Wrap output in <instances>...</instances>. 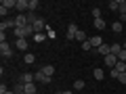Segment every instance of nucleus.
Segmentation results:
<instances>
[{
  "instance_id": "c756f323",
  "label": "nucleus",
  "mask_w": 126,
  "mask_h": 94,
  "mask_svg": "<svg viewBox=\"0 0 126 94\" xmlns=\"http://www.w3.org/2000/svg\"><path fill=\"white\" fill-rule=\"evenodd\" d=\"M109 75H111V77H116V80H118V77H120V73H118L116 69H111V73H109Z\"/></svg>"
},
{
  "instance_id": "dca6fc26",
  "label": "nucleus",
  "mask_w": 126,
  "mask_h": 94,
  "mask_svg": "<svg viewBox=\"0 0 126 94\" xmlns=\"http://www.w3.org/2000/svg\"><path fill=\"white\" fill-rule=\"evenodd\" d=\"M107 9L109 11H118V9H120V0H111V2L107 4Z\"/></svg>"
},
{
  "instance_id": "20e7f679",
  "label": "nucleus",
  "mask_w": 126,
  "mask_h": 94,
  "mask_svg": "<svg viewBox=\"0 0 126 94\" xmlns=\"http://www.w3.org/2000/svg\"><path fill=\"white\" fill-rule=\"evenodd\" d=\"M78 31H80V29H78V25H76V23H72V25L67 27V40H76V34H78Z\"/></svg>"
},
{
  "instance_id": "4be33fe9",
  "label": "nucleus",
  "mask_w": 126,
  "mask_h": 94,
  "mask_svg": "<svg viewBox=\"0 0 126 94\" xmlns=\"http://www.w3.org/2000/svg\"><path fill=\"white\" fill-rule=\"evenodd\" d=\"M76 40H80V42H86V34H84V31H78V34H76Z\"/></svg>"
},
{
  "instance_id": "2eb2a0df",
  "label": "nucleus",
  "mask_w": 126,
  "mask_h": 94,
  "mask_svg": "<svg viewBox=\"0 0 126 94\" xmlns=\"http://www.w3.org/2000/svg\"><path fill=\"white\" fill-rule=\"evenodd\" d=\"M94 29H105V21H103V19H94Z\"/></svg>"
},
{
  "instance_id": "9b49d317",
  "label": "nucleus",
  "mask_w": 126,
  "mask_h": 94,
  "mask_svg": "<svg viewBox=\"0 0 126 94\" xmlns=\"http://www.w3.org/2000/svg\"><path fill=\"white\" fill-rule=\"evenodd\" d=\"M0 6H4L6 11L9 9H17V0H2V4Z\"/></svg>"
},
{
  "instance_id": "f03ea898",
  "label": "nucleus",
  "mask_w": 126,
  "mask_h": 94,
  "mask_svg": "<svg viewBox=\"0 0 126 94\" xmlns=\"http://www.w3.org/2000/svg\"><path fill=\"white\" fill-rule=\"evenodd\" d=\"M34 75H36V82H38V84H50V80H53V77L44 75V73H42V71H36V73H34Z\"/></svg>"
},
{
  "instance_id": "0eeeda50",
  "label": "nucleus",
  "mask_w": 126,
  "mask_h": 94,
  "mask_svg": "<svg viewBox=\"0 0 126 94\" xmlns=\"http://www.w3.org/2000/svg\"><path fill=\"white\" fill-rule=\"evenodd\" d=\"M9 27H13V29H15V19H4V21L0 23V31L9 29Z\"/></svg>"
},
{
  "instance_id": "423d86ee",
  "label": "nucleus",
  "mask_w": 126,
  "mask_h": 94,
  "mask_svg": "<svg viewBox=\"0 0 126 94\" xmlns=\"http://www.w3.org/2000/svg\"><path fill=\"white\" fill-rule=\"evenodd\" d=\"M90 46H93V50H97L99 46H103V38H101V36H94V38H90Z\"/></svg>"
},
{
  "instance_id": "393cba45",
  "label": "nucleus",
  "mask_w": 126,
  "mask_h": 94,
  "mask_svg": "<svg viewBox=\"0 0 126 94\" xmlns=\"http://www.w3.org/2000/svg\"><path fill=\"white\" fill-rule=\"evenodd\" d=\"M93 17L94 19H101V9H99V6H94V9H93Z\"/></svg>"
},
{
  "instance_id": "a878e982",
  "label": "nucleus",
  "mask_w": 126,
  "mask_h": 94,
  "mask_svg": "<svg viewBox=\"0 0 126 94\" xmlns=\"http://www.w3.org/2000/svg\"><path fill=\"white\" fill-rule=\"evenodd\" d=\"M46 36H48V40H55V29H50V27H46Z\"/></svg>"
},
{
  "instance_id": "b1692460",
  "label": "nucleus",
  "mask_w": 126,
  "mask_h": 94,
  "mask_svg": "<svg viewBox=\"0 0 126 94\" xmlns=\"http://www.w3.org/2000/svg\"><path fill=\"white\" fill-rule=\"evenodd\" d=\"M120 15H126V0H120Z\"/></svg>"
},
{
  "instance_id": "cd10ccee",
  "label": "nucleus",
  "mask_w": 126,
  "mask_h": 94,
  "mask_svg": "<svg viewBox=\"0 0 126 94\" xmlns=\"http://www.w3.org/2000/svg\"><path fill=\"white\" fill-rule=\"evenodd\" d=\"M82 50H93V46H90V40L82 42Z\"/></svg>"
},
{
  "instance_id": "2f4dec72",
  "label": "nucleus",
  "mask_w": 126,
  "mask_h": 94,
  "mask_svg": "<svg viewBox=\"0 0 126 94\" xmlns=\"http://www.w3.org/2000/svg\"><path fill=\"white\" fill-rule=\"evenodd\" d=\"M122 48H124V50H126V42H124V46H122Z\"/></svg>"
},
{
  "instance_id": "412c9836",
  "label": "nucleus",
  "mask_w": 126,
  "mask_h": 94,
  "mask_svg": "<svg viewBox=\"0 0 126 94\" xmlns=\"http://www.w3.org/2000/svg\"><path fill=\"white\" fill-rule=\"evenodd\" d=\"M120 52H122V46L120 44H111V54H116V57H118Z\"/></svg>"
},
{
  "instance_id": "9d476101",
  "label": "nucleus",
  "mask_w": 126,
  "mask_h": 94,
  "mask_svg": "<svg viewBox=\"0 0 126 94\" xmlns=\"http://www.w3.org/2000/svg\"><path fill=\"white\" fill-rule=\"evenodd\" d=\"M23 88H25V94H38L36 82H34V84H25V86H23Z\"/></svg>"
},
{
  "instance_id": "a211bd4d",
  "label": "nucleus",
  "mask_w": 126,
  "mask_h": 94,
  "mask_svg": "<svg viewBox=\"0 0 126 94\" xmlns=\"http://www.w3.org/2000/svg\"><path fill=\"white\" fill-rule=\"evenodd\" d=\"M25 17H27V23H30V25H34V23L38 21V17H36V13H27Z\"/></svg>"
},
{
  "instance_id": "c85d7f7f",
  "label": "nucleus",
  "mask_w": 126,
  "mask_h": 94,
  "mask_svg": "<svg viewBox=\"0 0 126 94\" xmlns=\"http://www.w3.org/2000/svg\"><path fill=\"white\" fill-rule=\"evenodd\" d=\"M118 82H120L122 86H126V73H120V77H118Z\"/></svg>"
},
{
  "instance_id": "39448f33",
  "label": "nucleus",
  "mask_w": 126,
  "mask_h": 94,
  "mask_svg": "<svg viewBox=\"0 0 126 94\" xmlns=\"http://www.w3.org/2000/svg\"><path fill=\"white\" fill-rule=\"evenodd\" d=\"M15 48L25 52V50H27V40H25V38H19V40H15Z\"/></svg>"
},
{
  "instance_id": "1a4fd4ad",
  "label": "nucleus",
  "mask_w": 126,
  "mask_h": 94,
  "mask_svg": "<svg viewBox=\"0 0 126 94\" xmlns=\"http://www.w3.org/2000/svg\"><path fill=\"white\" fill-rule=\"evenodd\" d=\"M40 71L44 73V75H48V77H53V75H55V65H44V67H42Z\"/></svg>"
},
{
  "instance_id": "aec40b11",
  "label": "nucleus",
  "mask_w": 126,
  "mask_h": 94,
  "mask_svg": "<svg viewBox=\"0 0 126 94\" xmlns=\"http://www.w3.org/2000/svg\"><path fill=\"white\" fill-rule=\"evenodd\" d=\"M23 59H25V63H27V65H32V63L36 61V57H34L32 52H25V57H23Z\"/></svg>"
},
{
  "instance_id": "4468645a",
  "label": "nucleus",
  "mask_w": 126,
  "mask_h": 94,
  "mask_svg": "<svg viewBox=\"0 0 126 94\" xmlns=\"http://www.w3.org/2000/svg\"><path fill=\"white\" fill-rule=\"evenodd\" d=\"M111 31H113V34H120V31H122V21L111 23Z\"/></svg>"
},
{
  "instance_id": "f257e3e1",
  "label": "nucleus",
  "mask_w": 126,
  "mask_h": 94,
  "mask_svg": "<svg viewBox=\"0 0 126 94\" xmlns=\"http://www.w3.org/2000/svg\"><path fill=\"white\" fill-rule=\"evenodd\" d=\"M0 54H2L4 59L13 57V48H11V44H9V42H0Z\"/></svg>"
},
{
  "instance_id": "5701e85b",
  "label": "nucleus",
  "mask_w": 126,
  "mask_h": 94,
  "mask_svg": "<svg viewBox=\"0 0 126 94\" xmlns=\"http://www.w3.org/2000/svg\"><path fill=\"white\" fill-rule=\"evenodd\" d=\"M82 88H84V82H82V80H76V82H74V90H82Z\"/></svg>"
},
{
  "instance_id": "473e14b6",
  "label": "nucleus",
  "mask_w": 126,
  "mask_h": 94,
  "mask_svg": "<svg viewBox=\"0 0 126 94\" xmlns=\"http://www.w3.org/2000/svg\"><path fill=\"white\" fill-rule=\"evenodd\" d=\"M55 94H63V92H55Z\"/></svg>"
},
{
  "instance_id": "6e6552de",
  "label": "nucleus",
  "mask_w": 126,
  "mask_h": 94,
  "mask_svg": "<svg viewBox=\"0 0 126 94\" xmlns=\"http://www.w3.org/2000/svg\"><path fill=\"white\" fill-rule=\"evenodd\" d=\"M97 52H99V54H103V57L111 54V44H103V46H99V48H97Z\"/></svg>"
},
{
  "instance_id": "bb28decb",
  "label": "nucleus",
  "mask_w": 126,
  "mask_h": 94,
  "mask_svg": "<svg viewBox=\"0 0 126 94\" xmlns=\"http://www.w3.org/2000/svg\"><path fill=\"white\" fill-rule=\"evenodd\" d=\"M0 94H15L13 90H9V88H4V84L0 86Z\"/></svg>"
},
{
  "instance_id": "ddd939ff",
  "label": "nucleus",
  "mask_w": 126,
  "mask_h": 94,
  "mask_svg": "<svg viewBox=\"0 0 126 94\" xmlns=\"http://www.w3.org/2000/svg\"><path fill=\"white\" fill-rule=\"evenodd\" d=\"M113 69H116L118 73H126V63H122V61H118V65H116V67H113Z\"/></svg>"
},
{
  "instance_id": "6ab92c4d",
  "label": "nucleus",
  "mask_w": 126,
  "mask_h": 94,
  "mask_svg": "<svg viewBox=\"0 0 126 94\" xmlns=\"http://www.w3.org/2000/svg\"><path fill=\"white\" fill-rule=\"evenodd\" d=\"M38 6H40V2H38V0H30V13L38 11Z\"/></svg>"
},
{
  "instance_id": "f3484780",
  "label": "nucleus",
  "mask_w": 126,
  "mask_h": 94,
  "mask_svg": "<svg viewBox=\"0 0 126 94\" xmlns=\"http://www.w3.org/2000/svg\"><path fill=\"white\" fill-rule=\"evenodd\" d=\"M34 40H36L38 44H40V42H44V40H48V36H46V34H34Z\"/></svg>"
},
{
  "instance_id": "f8f14e48",
  "label": "nucleus",
  "mask_w": 126,
  "mask_h": 94,
  "mask_svg": "<svg viewBox=\"0 0 126 94\" xmlns=\"http://www.w3.org/2000/svg\"><path fill=\"white\" fill-rule=\"evenodd\" d=\"M93 75H94V80H103V77H105V71H103V69H101V67H97V69H94V71H93Z\"/></svg>"
},
{
  "instance_id": "7ed1b4c3",
  "label": "nucleus",
  "mask_w": 126,
  "mask_h": 94,
  "mask_svg": "<svg viewBox=\"0 0 126 94\" xmlns=\"http://www.w3.org/2000/svg\"><path fill=\"white\" fill-rule=\"evenodd\" d=\"M105 65H107L109 69H113L118 65V57L116 54H107V57H105Z\"/></svg>"
},
{
  "instance_id": "7c9ffc66",
  "label": "nucleus",
  "mask_w": 126,
  "mask_h": 94,
  "mask_svg": "<svg viewBox=\"0 0 126 94\" xmlns=\"http://www.w3.org/2000/svg\"><path fill=\"white\" fill-rule=\"evenodd\" d=\"M63 94H72V90H63Z\"/></svg>"
}]
</instances>
